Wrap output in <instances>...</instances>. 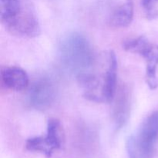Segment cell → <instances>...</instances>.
Wrapping results in <instances>:
<instances>
[{
    "label": "cell",
    "mask_w": 158,
    "mask_h": 158,
    "mask_svg": "<svg viewBox=\"0 0 158 158\" xmlns=\"http://www.w3.org/2000/svg\"><path fill=\"white\" fill-rule=\"evenodd\" d=\"M0 18L12 35L23 38L40 35V23L30 0H0Z\"/></svg>",
    "instance_id": "1"
},
{
    "label": "cell",
    "mask_w": 158,
    "mask_h": 158,
    "mask_svg": "<svg viewBox=\"0 0 158 158\" xmlns=\"http://www.w3.org/2000/svg\"><path fill=\"white\" fill-rule=\"evenodd\" d=\"M59 55L62 63L77 74L89 71L94 65V50L87 39L77 32L62 37L59 44Z\"/></svg>",
    "instance_id": "2"
},
{
    "label": "cell",
    "mask_w": 158,
    "mask_h": 158,
    "mask_svg": "<svg viewBox=\"0 0 158 158\" xmlns=\"http://www.w3.org/2000/svg\"><path fill=\"white\" fill-rule=\"evenodd\" d=\"M158 140V111L144 119L128 138L127 151L129 158H153Z\"/></svg>",
    "instance_id": "3"
},
{
    "label": "cell",
    "mask_w": 158,
    "mask_h": 158,
    "mask_svg": "<svg viewBox=\"0 0 158 158\" xmlns=\"http://www.w3.org/2000/svg\"><path fill=\"white\" fill-rule=\"evenodd\" d=\"M125 50L141 56L146 62V82L151 89L158 86V45H154L145 36L129 39L123 43Z\"/></svg>",
    "instance_id": "4"
},
{
    "label": "cell",
    "mask_w": 158,
    "mask_h": 158,
    "mask_svg": "<svg viewBox=\"0 0 158 158\" xmlns=\"http://www.w3.org/2000/svg\"><path fill=\"white\" fill-rule=\"evenodd\" d=\"M64 140L63 126L59 120H49L45 136L34 137L26 140V148L32 152H38L46 157H51L54 152L62 148Z\"/></svg>",
    "instance_id": "5"
},
{
    "label": "cell",
    "mask_w": 158,
    "mask_h": 158,
    "mask_svg": "<svg viewBox=\"0 0 158 158\" xmlns=\"http://www.w3.org/2000/svg\"><path fill=\"white\" fill-rule=\"evenodd\" d=\"M56 89L53 83L46 77L35 80L28 91V103L35 110H46L54 102Z\"/></svg>",
    "instance_id": "6"
},
{
    "label": "cell",
    "mask_w": 158,
    "mask_h": 158,
    "mask_svg": "<svg viewBox=\"0 0 158 158\" xmlns=\"http://www.w3.org/2000/svg\"><path fill=\"white\" fill-rule=\"evenodd\" d=\"M117 60L115 53L110 51L107 57V66L103 77L101 89L102 103H110L116 95L117 89Z\"/></svg>",
    "instance_id": "7"
},
{
    "label": "cell",
    "mask_w": 158,
    "mask_h": 158,
    "mask_svg": "<svg viewBox=\"0 0 158 158\" xmlns=\"http://www.w3.org/2000/svg\"><path fill=\"white\" fill-rule=\"evenodd\" d=\"M1 78L5 86L13 91L24 90L29 84L26 72L18 66L2 68Z\"/></svg>",
    "instance_id": "8"
},
{
    "label": "cell",
    "mask_w": 158,
    "mask_h": 158,
    "mask_svg": "<svg viewBox=\"0 0 158 158\" xmlns=\"http://www.w3.org/2000/svg\"><path fill=\"white\" fill-rule=\"evenodd\" d=\"M131 110V97L129 91L123 88L117 96L114 110V120L117 130L120 129L127 122Z\"/></svg>",
    "instance_id": "9"
},
{
    "label": "cell",
    "mask_w": 158,
    "mask_h": 158,
    "mask_svg": "<svg viewBox=\"0 0 158 158\" xmlns=\"http://www.w3.org/2000/svg\"><path fill=\"white\" fill-rule=\"evenodd\" d=\"M134 17L133 0H126L111 15L110 24L115 28H125L131 23Z\"/></svg>",
    "instance_id": "10"
},
{
    "label": "cell",
    "mask_w": 158,
    "mask_h": 158,
    "mask_svg": "<svg viewBox=\"0 0 158 158\" xmlns=\"http://www.w3.org/2000/svg\"><path fill=\"white\" fill-rule=\"evenodd\" d=\"M142 6L148 19L158 16V0H142Z\"/></svg>",
    "instance_id": "11"
}]
</instances>
